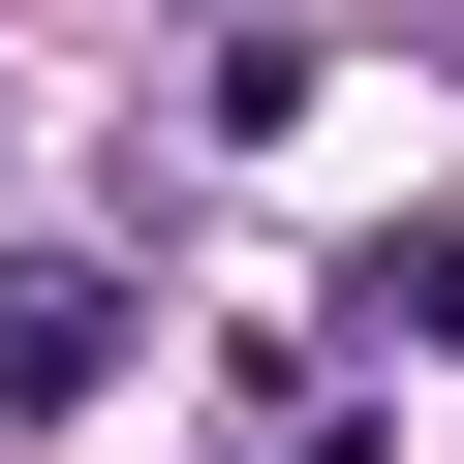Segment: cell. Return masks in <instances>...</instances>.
Segmentation results:
<instances>
[{"instance_id": "1", "label": "cell", "mask_w": 464, "mask_h": 464, "mask_svg": "<svg viewBox=\"0 0 464 464\" xmlns=\"http://www.w3.org/2000/svg\"><path fill=\"white\" fill-rule=\"evenodd\" d=\"M93 372H124V279H93V248H0V402H32V433H63Z\"/></svg>"}, {"instance_id": "2", "label": "cell", "mask_w": 464, "mask_h": 464, "mask_svg": "<svg viewBox=\"0 0 464 464\" xmlns=\"http://www.w3.org/2000/svg\"><path fill=\"white\" fill-rule=\"evenodd\" d=\"M372 310H402V341H464V217H433V248H372Z\"/></svg>"}]
</instances>
